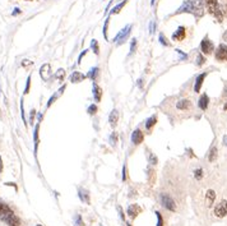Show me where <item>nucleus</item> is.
<instances>
[{"label": "nucleus", "mask_w": 227, "mask_h": 226, "mask_svg": "<svg viewBox=\"0 0 227 226\" xmlns=\"http://www.w3.org/2000/svg\"><path fill=\"white\" fill-rule=\"evenodd\" d=\"M180 13H191L197 18H201L204 14V0H185L175 14Z\"/></svg>", "instance_id": "1"}, {"label": "nucleus", "mask_w": 227, "mask_h": 226, "mask_svg": "<svg viewBox=\"0 0 227 226\" xmlns=\"http://www.w3.org/2000/svg\"><path fill=\"white\" fill-rule=\"evenodd\" d=\"M0 220L4 221L9 226H19L21 225V220L17 217V215L13 212L8 204L0 202Z\"/></svg>", "instance_id": "2"}, {"label": "nucleus", "mask_w": 227, "mask_h": 226, "mask_svg": "<svg viewBox=\"0 0 227 226\" xmlns=\"http://www.w3.org/2000/svg\"><path fill=\"white\" fill-rule=\"evenodd\" d=\"M206 1V5L208 8V11L212 15L217 18L218 22H222V19H223V14H222L221 11V8L218 5V1L217 0H204Z\"/></svg>", "instance_id": "3"}, {"label": "nucleus", "mask_w": 227, "mask_h": 226, "mask_svg": "<svg viewBox=\"0 0 227 226\" xmlns=\"http://www.w3.org/2000/svg\"><path fill=\"white\" fill-rule=\"evenodd\" d=\"M130 32H132V24H126L124 28H122L120 32H119L116 36L114 37V42H117V45H121V44H124V42L126 41V38L129 37V34Z\"/></svg>", "instance_id": "4"}, {"label": "nucleus", "mask_w": 227, "mask_h": 226, "mask_svg": "<svg viewBox=\"0 0 227 226\" xmlns=\"http://www.w3.org/2000/svg\"><path fill=\"white\" fill-rule=\"evenodd\" d=\"M161 203H162V206L165 208H167L168 211H175L176 209V204L174 202V199H172L168 194H161Z\"/></svg>", "instance_id": "5"}, {"label": "nucleus", "mask_w": 227, "mask_h": 226, "mask_svg": "<svg viewBox=\"0 0 227 226\" xmlns=\"http://www.w3.org/2000/svg\"><path fill=\"white\" fill-rule=\"evenodd\" d=\"M201 50H202L203 54H206V55H208V54H211L214 50L213 42L209 40L208 36H206L204 38H203V41L201 42Z\"/></svg>", "instance_id": "6"}, {"label": "nucleus", "mask_w": 227, "mask_h": 226, "mask_svg": "<svg viewBox=\"0 0 227 226\" xmlns=\"http://www.w3.org/2000/svg\"><path fill=\"white\" fill-rule=\"evenodd\" d=\"M216 59L218 61H226L227 60V45L221 44L216 50Z\"/></svg>", "instance_id": "7"}, {"label": "nucleus", "mask_w": 227, "mask_h": 226, "mask_svg": "<svg viewBox=\"0 0 227 226\" xmlns=\"http://www.w3.org/2000/svg\"><path fill=\"white\" fill-rule=\"evenodd\" d=\"M214 215L217 217H225L227 216V201H221L214 208Z\"/></svg>", "instance_id": "8"}, {"label": "nucleus", "mask_w": 227, "mask_h": 226, "mask_svg": "<svg viewBox=\"0 0 227 226\" xmlns=\"http://www.w3.org/2000/svg\"><path fill=\"white\" fill-rule=\"evenodd\" d=\"M92 93H93V98H95V101L96 102H100L101 101V98H102V88L98 86L96 82L92 83Z\"/></svg>", "instance_id": "9"}, {"label": "nucleus", "mask_w": 227, "mask_h": 226, "mask_svg": "<svg viewBox=\"0 0 227 226\" xmlns=\"http://www.w3.org/2000/svg\"><path fill=\"white\" fill-rule=\"evenodd\" d=\"M144 141V134L142 130L139 129H135L134 132L132 133V143L134 144H140L142 142Z\"/></svg>", "instance_id": "10"}, {"label": "nucleus", "mask_w": 227, "mask_h": 226, "mask_svg": "<svg viewBox=\"0 0 227 226\" xmlns=\"http://www.w3.org/2000/svg\"><path fill=\"white\" fill-rule=\"evenodd\" d=\"M186 36V28L183 26H180L178 29L175 31V33L172 34V40L174 41H183Z\"/></svg>", "instance_id": "11"}, {"label": "nucleus", "mask_w": 227, "mask_h": 226, "mask_svg": "<svg viewBox=\"0 0 227 226\" xmlns=\"http://www.w3.org/2000/svg\"><path fill=\"white\" fill-rule=\"evenodd\" d=\"M86 78H87V75H84L83 73H80V72H73L72 75L69 77V79H70L72 83H79Z\"/></svg>", "instance_id": "12"}, {"label": "nucleus", "mask_w": 227, "mask_h": 226, "mask_svg": "<svg viewBox=\"0 0 227 226\" xmlns=\"http://www.w3.org/2000/svg\"><path fill=\"white\" fill-rule=\"evenodd\" d=\"M140 212H142V208L138 204H130L128 207V215L132 218H135Z\"/></svg>", "instance_id": "13"}, {"label": "nucleus", "mask_w": 227, "mask_h": 226, "mask_svg": "<svg viewBox=\"0 0 227 226\" xmlns=\"http://www.w3.org/2000/svg\"><path fill=\"white\" fill-rule=\"evenodd\" d=\"M208 105H209V97H208V95L203 93V95L201 96V98H199V101H198V106L201 107L202 110H207Z\"/></svg>", "instance_id": "14"}, {"label": "nucleus", "mask_w": 227, "mask_h": 226, "mask_svg": "<svg viewBox=\"0 0 227 226\" xmlns=\"http://www.w3.org/2000/svg\"><path fill=\"white\" fill-rule=\"evenodd\" d=\"M206 77H207V73H202V74H199V75L197 77V79H195V84H194V91H195V92L201 91V87H202L203 80H204Z\"/></svg>", "instance_id": "15"}, {"label": "nucleus", "mask_w": 227, "mask_h": 226, "mask_svg": "<svg viewBox=\"0 0 227 226\" xmlns=\"http://www.w3.org/2000/svg\"><path fill=\"white\" fill-rule=\"evenodd\" d=\"M214 199H216V193H214V190L209 189L208 192H207V194H206V204H207V207L212 206L213 202H214Z\"/></svg>", "instance_id": "16"}, {"label": "nucleus", "mask_w": 227, "mask_h": 226, "mask_svg": "<svg viewBox=\"0 0 227 226\" xmlns=\"http://www.w3.org/2000/svg\"><path fill=\"white\" fill-rule=\"evenodd\" d=\"M176 107H178L179 110H189L191 107V102L189 100H180L176 103Z\"/></svg>", "instance_id": "17"}, {"label": "nucleus", "mask_w": 227, "mask_h": 226, "mask_svg": "<svg viewBox=\"0 0 227 226\" xmlns=\"http://www.w3.org/2000/svg\"><path fill=\"white\" fill-rule=\"evenodd\" d=\"M156 123H157V115H152L151 118H148L147 120H145V124H144L145 129H147V130H151L153 126L156 125Z\"/></svg>", "instance_id": "18"}, {"label": "nucleus", "mask_w": 227, "mask_h": 226, "mask_svg": "<svg viewBox=\"0 0 227 226\" xmlns=\"http://www.w3.org/2000/svg\"><path fill=\"white\" fill-rule=\"evenodd\" d=\"M117 120H119V113L117 110H112L109 116V123L111 124V126H115L117 124Z\"/></svg>", "instance_id": "19"}, {"label": "nucleus", "mask_w": 227, "mask_h": 226, "mask_svg": "<svg viewBox=\"0 0 227 226\" xmlns=\"http://www.w3.org/2000/svg\"><path fill=\"white\" fill-rule=\"evenodd\" d=\"M78 195H79V198H80V201H82V202L90 204V194H88V192L86 189H79Z\"/></svg>", "instance_id": "20"}, {"label": "nucleus", "mask_w": 227, "mask_h": 226, "mask_svg": "<svg viewBox=\"0 0 227 226\" xmlns=\"http://www.w3.org/2000/svg\"><path fill=\"white\" fill-rule=\"evenodd\" d=\"M98 70H100V69L97 67L90 69V72H88V74H87V78H90V79H92L95 82L96 78H97V75H98Z\"/></svg>", "instance_id": "21"}, {"label": "nucleus", "mask_w": 227, "mask_h": 226, "mask_svg": "<svg viewBox=\"0 0 227 226\" xmlns=\"http://www.w3.org/2000/svg\"><path fill=\"white\" fill-rule=\"evenodd\" d=\"M125 4H126V0H124V1H121V3H119L117 5H115L112 9L110 10V14H117V13H120V10L125 6Z\"/></svg>", "instance_id": "22"}, {"label": "nucleus", "mask_w": 227, "mask_h": 226, "mask_svg": "<svg viewBox=\"0 0 227 226\" xmlns=\"http://www.w3.org/2000/svg\"><path fill=\"white\" fill-rule=\"evenodd\" d=\"M49 70H50V64H45L44 67L41 68V70H40V74H41V77H42V79L47 80V75H46V73H47V74L50 75Z\"/></svg>", "instance_id": "23"}, {"label": "nucleus", "mask_w": 227, "mask_h": 226, "mask_svg": "<svg viewBox=\"0 0 227 226\" xmlns=\"http://www.w3.org/2000/svg\"><path fill=\"white\" fill-rule=\"evenodd\" d=\"M38 128H40V124L37 123L36 128H34V134H33V141H34V152L37 151V146H38Z\"/></svg>", "instance_id": "24"}, {"label": "nucleus", "mask_w": 227, "mask_h": 226, "mask_svg": "<svg viewBox=\"0 0 227 226\" xmlns=\"http://www.w3.org/2000/svg\"><path fill=\"white\" fill-rule=\"evenodd\" d=\"M91 49L93 50V52L96 54V55H98V54H100V47H98L97 40H92V42H91Z\"/></svg>", "instance_id": "25"}, {"label": "nucleus", "mask_w": 227, "mask_h": 226, "mask_svg": "<svg viewBox=\"0 0 227 226\" xmlns=\"http://www.w3.org/2000/svg\"><path fill=\"white\" fill-rule=\"evenodd\" d=\"M217 159V148L216 147H213L212 149H211V152H209V157H208V160L211 161V162H213L214 160Z\"/></svg>", "instance_id": "26"}, {"label": "nucleus", "mask_w": 227, "mask_h": 226, "mask_svg": "<svg viewBox=\"0 0 227 226\" xmlns=\"http://www.w3.org/2000/svg\"><path fill=\"white\" fill-rule=\"evenodd\" d=\"M206 63V57L202 55V54H198V56H197V61H195V64L198 65V67H202L203 64Z\"/></svg>", "instance_id": "27"}, {"label": "nucleus", "mask_w": 227, "mask_h": 226, "mask_svg": "<svg viewBox=\"0 0 227 226\" xmlns=\"http://www.w3.org/2000/svg\"><path fill=\"white\" fill-rule=\"evenodd\" d=\"M107 28H109V18H106V21H105V26H103V31H102V33H103V37H105V40H106V41H109V36H107Z\"/></svg>", "instance_id": "28"}, {"label": "nucleus", "mask_w": 227, "mask_h": 226, "mask_svg": "<svg viewBox=\"0 0 227 226\" xmlns=\"http://www.w3.org/2000/svg\"><path fill=\"white\" fill-rule=\"evenodd\" d=\"M158 40H160V42H161V44H162L163 46H170V42H168V41H167V38L163 36V33H160Z\"/></svg>", "instance_id": "29"}, {"label": "nucleus", "mask_w": 227, "mask_h": 226, "mask_svg": "<svg viewBox=\"0 0 227 226\" xmlns=\"http://www.w3.org/2000/svg\"><path fill=\"white\" fill-rule=\"evenodd\" d=\"M148 161H149V164L151 165H157V157L151 152L148 153Z\"/></svg>", "instance_id": "30"}, {"label": "nucleus", "mask_w": 227, "mask_h": 226, "mask_svg": "<svg viewBox=\"0 0 227 226\" xmlns=\"http://www.w3.org/2000/svg\"><path fill=\"white\" fill-rule=\"evenodd\" d=\"M87 113L90 114V115H95L96 113H97V106H96V105H91V106H88Z\"/></svg>", "instance_id": "31"}, {"label": "nucleus", "mask_w": 227, "mask_h": 226, "mask_svg": "<svg viewBox=\"0 0 227 226\" xmlns=\"http://www.w3.org/2000/svg\"><path fill=\"white\" fill-rule=\"evenodd\" d=\"M194 176H195V179L197 180H201L203 178V170L202 169H197V170L194 171Z\"/></svg>", "instance_id": "32"}, {"label": "nucleus", "mask_w": 227, "mask_h": 226, "mask_svg": "<svg viewBox=\"0 0 227 226\" xmlns=\"http://www.w3.org/2000/svg\"><path fill=\"white\" fill-rule=\"evenodd\" d=\"M74 225L75 226H83V221L80 218V215H75L74 217Z\"/></svg>", "instance_id": "33"}, {"label": "nucleus", "mask_w": 227, "mask_h": 226, "mask_svg": "<svg viewBox=\"0 0 227 226\" xmlns=\"http://www.w3.org/2000/svg\"><path fill=\"white\" fill-rule=\"evenodd\" d=\"M135 49H137V40H135V38H133V40H132V44H130V55H132V54L134 52V51H135Z\"/></svg>", "instance_id": "34"}, {"label": "nucleus", "mask_w": 227, "mask_h": 226, "mask_svg": "<svg viewBox=\"0 0 227 226\" xmlns=\"http://www.w3.org/2000/svg\"><path fill=\"white\" fill-rule=\"evenodd\" d=\"M156 215H157V226H163V218L161 216V213L157 211Z\"/></svg>", "instance_id": "35"}, {"label": "nucleus", "mask_w": 227, "mask_h": 226, "mask_svg": "<svg viewBox=\"0 0 227 226\" xmlns=\"http://www.w3.org/2000/svg\"><path fill=\"white\" fill-rule=\"evenodd\" d=\"M116 142H117V134L116 133H112L110 136V143L112 144V146H115L116 144Z\"/></svg>", "instance_id": "36"}, {"label": "nucleus", "mask_w": 227, "mask_h": 226, "mask_svg": "<svg viewBox=\"0 0 227 226\" xmlns=\"http://www.w3.org/2000/svg\"><path fill=\"white\" fill-rule=\"evenodd\" d=\"M59 95H60V93H59V91H57V93H55V95H54L49 100V102H47V107H50V106L52 105V103H54V101H55V100L57 98V96H59Z\"/></svg>", "instance_id": "37"}, {"label": "nucleus", "mask_w": 227, "mask_h": 226, "mask_svg": "<svg viewBox=\"0 0 227 226\" xmlns=\"http://www.w3.org/2000/svg\"><path fill=\"white\" fill-rule=\"evenodd\" d=\"M34 116H36V110L32 109V110H31V114H29V123H31V124H33Z\"/></svg>", "instance_id": "38"}, {"label": "nucleus", "mask_w": 227, "mask_h": 226, "mask_svg": "<svg viewBox=\"0 0 227 226\" xmlns=\"http://www.w3.org/2000/svg\"><path fill=\"white\" fill-rule=\"evenodd\" d=\"M21 113H22V119L24 121V124L27 125V120H26V116H24V107H23V101H21Z\"/></svg>", "instance_id": "39"}, {"label": "nucleus", "mask_w": 227, "mask_h": 226, "mask_svg": "<svg viewBox=\"0 0 227 226\" xmlns=\"http://www.w3.org/2000/svg\"><path fill=\"white\" fill-rule=\"evenodd\" d=\"M29 84H31V77L27 78V84H26V88H24V93L26 95L28 93V91H29Z\"/></svg>", "instance_id": "40"}, {"label": "nucleus", "mask_w": 227, "mask_h": 226, "mask_svg": "<svg viewBox=\"0 0 227 226\" xmlns=\"http://www.w3.org/2000/svg\"><path fill=\"white\" fill-rule=\"evenodd\" d=\"M64 75H65V73H64V69H60L59 72H57V74H56V77L59 79H63L64 78Z\"/></svg>", "instance_id": "41"}, {"label": "nucleus", "mask_w": 227, "mask_h": 226, "mask_svg": "<svg viewBox=\"0 0 227 226\" xmlns=\"http://www.w3.org/2000/svg\"><path fill=\"white\" fill-rule=\"evenodd\" d=\"M155 29H156V23L151 22L149 23V33H153L155 32Z\"/></svg>", "instance_id": "42"}, {"label": "nucleus", "mask_w": 227, "mask_h": 226, "mask_svg": "<svg viewBox=\"0 0 227 226\" xmlns=\"http://www.w3.org/2000/svg\"><path fill=\"white\" fill-rule=\"evenodd\" d=\"M87 51H88V50H83V51L80 52V55H79V57H78V64H80V63H82V57H83L84 55H86V54H87Z\"/></svg>", "instance_id": "43"}, {"label": "nucleus", "mask_w": 227, "mask_h": 226, "mask_svg": "<svg viewBox=\"0 0 227 226\" xmlns=\"http://www.w3.org/2000/svg\"><path fill=\"white\" fill-rule=\"evenodd\" d=\"M176 51H178V54H180V56H181V60H185V59H188V55L186 54H184L181 50H176Z\"/></svg>", "instance_id": "44"}, {"label": "nucleus", "mask_w": 227, "mask_h": 226, "mask_svg": "<svg viewBox=\"0 0 227 226\" xmlns=\"http://www.w3.org/2000/svg\"><path fill=\"white\" fill-rule=\"evenodd\" d=\"M126 180V167H125V165L122 166V182H125Z\"/></svg>", "instance_id": "45"}, {"label": "nucleus", "mask_w": 227, "mask_h": 226, "mask_svg": "<svg viewBox=\"0 0 227 226\" xmlns=\"http://www.w3.org/2000/svg\"><path fill=\"white\" fill-rule=\"evenodd\" d=\"M21 13H22V10L19 9V8H15V9H14V11H13V13H11V15H17V14H21Z\"/></svg>", "instance_id": "46"}, {"label": "nucleus", "mask_w": 227, "mask_h": 226, "mask_svg": "<svg viewBox=\"0 0 227 226\" xmlns=\"http://www.w3.org/2000/svg\"><path fill=\"white\" fill-rule=\"evenodd\" d=\"M31 64H32V63H31L29 60H23V63H22L23 67H27V65H31Z\"/></svg>", "instance_id": "47"}, {"label": "nucleus", "mask_w": 227, "mask_h": 226, "mask_svg": "<svg viewBox=\"0 0 227 226\" xmlns=\"http://www.w3.org/2000/svg\"><path fill=\"white\" fill-rule=\"evenodd\" d=\"M119 213H120V217L122 218V220H125V216H124V213H122V211H121V208H119Z\"/></svg>", "instance_id": "48"}, {"label": "nucleus", "mask_w": 227, "mask_h": 226, "mask_svg": "<svg viewBox=\"0 0 227 226\" xmlns=\"http://www.w3.org/2000/svg\"><path fill=\"white\" fill-rule=\"evenodd\" d=\"M3 171V161H1V157H0V172Z\"/></svg>", "instance_id": "49"}, {"label": "nucleus", "mask_w": 227, "mask_h": 226, "mask_svg": "<svg viewBox=\"0 0 227 226\" xmlns=\"http://www.w3.org/2000/svg\"><path fill=\"white\" fill-rule=\"evenodd\" d=\"M223 144H225V146H227V136H225V137H223Z\"/></svg>", "instance_id": "50"}, {"label": "nucleus", "mask_w": 227, "mask_h": 226, "mask_svg": "<svg viewBox=\"0 0 227 226\" xmlns=\"http://www.w3.org/2000/svg\"><path fill=\"white\" fill-rule=\"evenodd\" d=\"M223 96H226V97H227V87L225 88V93H223Z\"/></svg>", "instance_id": "51"}, {"label": "nucleus", "mask_w": 227, "mask_h": 226, "mask_svg": "<svg viewBox=\"0 0 227 226\" xmlns=\"http://www.w3.org/2000/svg\"><path fill=\"white\" fill-rule=\"evenodd\" d=\"M155 1L156 0H151V5H155Z\"/></svg>", "instance_id": "52"}, {"label": "nucleus", "mask_w": 227, "mask_h": 226, "mask_svg": "<svg viewBox=\"0 0 227 226\" xmlns=\"http://www.w3.org/2000/svg\"><path fill=\"white\" fill-rule=\"evenodd\" d=\"M223 38H225V40H227V32L223 34Z\"/></svg>", "instance_id": "53"}, {"label": "nucleus", "mask_w": 227, "mask_h": 226, "mask_svg": "<svg viewBox=\"0 0 227 226\" xmlns=\"http://www.w3.org/2000/svg\"><path fill=\"white\" fill-rule=\"evenodd\" d=\"M223 109H225V110H226V111H227V102H226V103H225V106H223Z\"/></svg>", "instance_id": "54"}, {"label": "nucleus", "mask_w": 227, "mask_h": 226, "mask_svg": "<svg viewBox=\"0 0 227 226\" xmlns=\"http://www.w3.org/2000/svg\"><path fill=\"white\" fill-rule=\"evenodd\" d=\"M126 226H132V224H126Z\"/></svg>", "instance_id": "55"}, {"label": "nucleus", "mask_w": 227, "mask_h": 226, "mask_svg": "<svg viewBox=\"0 0 227 226\" xmlns=\"http://www.w3.org/2000/svg\"><path fill=\"white\" fill-rule=\"evenodd\" d=\"M27 1H32V0H27Z\"/></svg>", "instance_id": "56"}, {"label": "nucleus", "mask_w": 227, "mask_h": 226, "mask_svg": "<svg viewBox=\"0 0 227 226\" xmlns=\"http://www.w3.org/2000/svg\"><path fill=\"white\" fill-rule=\"evenodd\" d=\"M36 226H42V225H36Z\"/></svg>", "instance_id": "57"}]
</instances>
